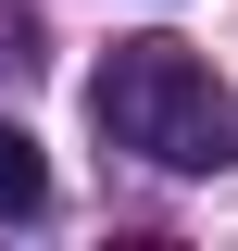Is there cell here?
<instances>
[{
  "label": "cell",
  "instance_id": "7a4b0ae2",
  "mask_svg": "<svg viewBox=\"0 0 238 251\" xmlns=\"http://www.w3.org/2000/svg\"><path fill=\"white\" fill-rule=\"evenodd\" d=\"M38 201H50V163H38V138H25V126L0 113V226H13V214H38Z\"/></svg>",
  "mask_w": 238,
  "mask_h": 251
},
{
  "label": "cell",
  "instance_id": "6da1fadb",
  "mask_svg": "<svg viewBox=\"0 0 238 251\" xmlns=\"http://www.w3.org/2000/svg\"><path fill=\"white\" fill-rule=\"evenodd\" d=\"M88 113H100L113 151L163 163V176H226L238 163V100L213 88V63L188 50V38H125V50L100 63Z\"/></svg>",
  "mask_w": 238,
  "mask_h": 251
}]
</instances>
